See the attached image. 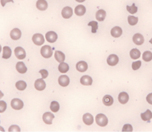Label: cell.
Returning <instances> with one entry per match:
<instances>
[{
    "instance_id": "1",
    "label": "cell",
    "mask_w": 152,
    "mask_h": 132,
    "mask_svg": "<svg viewBox=\"0 0 152 132\" xmlns=\"http://www.w3.org/2000/svg\"><path fill=\"white\" fill-rule=\"evenodd\" d=\"M96 122L98 125L101 127H105L107 125L108 122V120L107 116L106 115H104L102 114H99L96 116Z\"/></svg>"
},
{
    "instance_id": "2",
    "label": "cell",
    "mask_w": 152,
    "mask_h": 132,
    "mask_svg": "<svg viewBox=\"0 0 152 132\" xmlns=\"http://www.w3.org/2000/svg\"><path fill=\"white\" fill-rule=\"evenodd\" d=\"M41 55L45 58H49L52 56L53 54V51H52L51 47L50 46H44L43 47L41 48L40 51Z\"/></svg>"
},
{
    "instance_id": "3",
    "label": "cell",
    "mask_w": 152,
    "mask_h": 132,
    "mask_svg": "<svg viewBox=\"0 0 152 132\" xmlns=\"http://www.w3.org/2000/svg\"><path fill=\"white\" fill-rule=\"evenodd\" d=\"M11 108L14 110H21L24 106L23 101L20 99H13L11 102Z\"/></svg>"
},
{
    "instance_id": "4",
    "label": "cell",
    "mask_w": 152,
    "mask_h": 132,
    "mask_svg": "<svg viewBox=\"0 0 152 132\" xmlns=\"http://www.w3.org/2000/svg\"><path fill=\"white\" fill-rule=\"evenodd\" d=\"M32 40L34 44H36V46H41L45 43V39L42 34H35L33 36Z\"/></svg>"
},
{
    "instance_id": "5",
    "label": "cell",
    "mask_w": 152,
    "mask_h": 132,
    "mask_svg": "<svg viewBox=\"0 0 152 132\" xmlns=\"http://www.w3.org/2000/svg\"><path fill=\"white\" fill-rule=\"evenodd\" d=\"M14 53L16 58L20 60H23L24 58H25V57H26V52H25V49L23 48L20 47V46H18L15 49Z\"/></svg>"
},
{
    "instance_id": "6",
    "label": "cell",
    "mask_w": 152,
    "mask_h": 132,
    "mask_svg": "<svg viewBox=\"0 0 152 132\" xmlns=\"http://www.w3.org/2000/svg\"><path fill=\"white\" fill-rule=\"evenodd\" d=\"M54 118V115L50 112H46L43 114L42 120L47 125H51Z\"/></svg>"
},
{
    "instance_id": "7",
    "label": "cell",
    "mask_w": 152,
    "mask_h": 132,
    "mask_svg": "<svg viewBox=\"0 0 152 132\" xmlns=\"http://www.w3.org/2000/svg\"><path fill=\"white\" fill-rule=\"evenodd\" d=\"M45 38H46L47 41L49 42V43H55L57 40L58 36L56 35V33L54 32V31H48L45 35Z\"/></svg>"
},
{
    "instance_id": "8",
    "label": "cell",
    "mask_w": 152,
    "mask_h": 132,
    "mask_svg": "<svg viewBox=\"0 0 152 132\" xmlns=\"http://www.w3.org/2000/svg\"><path fill=\"white\" fill-rule=\"evenodd\" d=\"M119 62V58L116 54H110L107 58V63L109 66H116Z\"/></svg>"
},
{
    "instance_id": "9",
    "label": "cell",
    "mask_w": 152,
    "mask_h": 132,
    "mask_svg": "<svg viewBox=\"0 0 152 132\" xmlns=\"http://www.w3.org/2000/svg\"><path fill=\"white\" fill-rule=\"evenodd\" d=\"M73 15V10L71 7H65L62 11V16L63 18L65 19H68L71 18V16H72Z\"/></svg>"
},
{
    "instance_id": "10",
    "label": "cell",
    "mask_w": 152,
    "mask_h": 132,
    "mask_svg": "<svg viewBox=\"0 0 152 132\" xmlns=\"http://www.w3.org/2000/svg\"><path fill=\"white\" fill-rule=\"evenodd\" d=\"M34 87L37 90L42 91L43 90H45L46 87V84H45V81L42 79H37L34 83Z\"/></svg>"
},
{
    "instance_id": "11",
    "label": "cell",
    "mask_w": 152,
    "mask_h": 132,
    "mask_svg": "<svg viewBox=\"0 0 152 132\" xmlns=\"http://www.w3.org/2000/svg\"><path fill=\"white\" fill-rule=\"evenodd\" d=\"M58 82L62 87H67L70 83V78H68V76H65V75L64 76H59V79H58Z\"/></svg>"
},
{
    "instance_id": "12",
    "label": "cell",
    "mask_w": 152,
    "mask_h": 132,
    "mask_svg": "<svg viewBox=\"0 0 152 132\" xmlns=\"http://www.w3.org/2000/svg\"><path fill=\"white\" fill-rule=\"evenodd\" d=\"M82 120H83V122L87 125H91L93 124V116L91 115V114H85L82 116Z\"/></svg>"
},
{
    "instance_id": "13",
    "label": "cell",
    "mask_w": 152,
    "mask_h": 132,
    "mask_svg": "<svg viewBox=\"0 0 152 132\" xmlns=\"http://www.w3.org/2000/svg\"><path fill=\"white\" fill-rule=\"evenodd\" d=\"M11 39L13 40H17L20 39L22 36V32L19 29H13L11 30V34H10Z\"/></svg>"
},
{
    "instance_id": "14",
    "label": "cell",
    "mask_w": 152,
    "mask_h": 132,
    "mask_svg": "<svg viewBox=\"0 0 152 132\" xmlns=\"http://www.w3.org/2000/svg\"><path fill=\"white\" fill-rule=\"evenodd\" d=\"M118 100L120 103L122 104V105L126 104L129 100L128 94L127 93H125V92L120 93L118 96Z\"/></svg>"
},
{
    "instance_id": "15",
    "label": "cell",
    "mask_w": 152,
    "mask_h": 132,
    "mask_svg": "<svg viewBox=\"0 0 152 132\" xmlns=\"http://www.w3.org/2000/svg\"><path fill=\"white\" fill-rule=\"evenodd\" d=\"M133 42L136 45L140 46L144 43V37L141 34H135L133 37Z\"/></svg>"
},
{
    "instance_id": "16",
    "label": "cell",
    "mask_w": 152,
    "mask_h": 132,
    "mask_svg": "<svg viewBox=\"0 0 152 132\" xmlns=\"http://www.w3.org/2000/svg\"><path fill=\"white\" fill-rule=\"evenodd\" d=\"M76 68L79 72H84L88 69V63L85 61H79L76 65Z\"/></svg>"
},
{
    "instance_id": "17",
    "label": "cell",
    "mask_w": 152,
    "mask_h": 132,
    "mask_svg": "<svg viewBox=\"0 0 152 132\" xmlns=\"http://www.w3.org/2000/svg\"><path fill=\"white\" fill-rule=\"evenodd\" d=\"M36 5L40 11H45L48 8V2L46 0H38Z\"/></svg>"
},
{
    "instance_id": "18",
    "label": "cell",
    "mask_w": 152,
    "mask_h": 132,
    "mask_svg": "<svg viewBox=\"0 0 152 132\" xmlns=\"http://www.w3.org/2000/svg\"><path fill=\"white\" fill-rule=\"evenodd\" d=\"M122 30L119 26H115V27H114L111 29V35L114 37H120L122 35Z\"/></svg>"
},
{
    "instance_id": "19",
    "label": "cell",
    "mask_w": 152,
    "mask_h": 132,
    "mask_svg": "<svg viewBox=\"0 0 152 132\" xmlns=\"http://www.w3.org/2000/svg\"><path fill=\"white\" fill-rule=\"evenodd\" d=\"M16 70L18 71L20 73H21V74H24V73H25L28 70L27 67H26V66L25 65V63L22 61H20L16 63Z\"/></svg>"
},
{
    "instance_id": "20",
    "label": "cell",
    "mask_w": 152,
    "mask_h": 132,
    "mask_svg": "<svg viewBox=\"0 0 152 132\" xmlns=\"http://www.w3.org/2000/svg\"><path fill=\"white\" fill-rule=\"evenodd\" d=\"M92 82H93V80H92L91 77L88 76H82L80 78V83L82 85H85V86H90V85L92 84Z\"/></svg>"
},
{
    "instance_id": "21",
    "label": "cell",
    "mask_w": 152,
    "mask_h": 132,
    "mask_svg": "<svg viewBox=\"0 0 152 132\" xmlns=\"http://www.w3.org/2000/svg\"><path fill=\"white\" fill-rule=\"evenodd\" d=\"M86 12V8L84 5H77L75 8V14L77 16H83Z\"/></svg>"
},
{
    "instance_id": "22",
    "label": "cell",
    "mask_w": 152,
    "mask_h": 132,
    "mask_svg": "<svg viewBox=\"0 0 152 132\" xmlns=\"http://www.w3.org/2000/svg\"><path fill=\"white\" fill-rule=\"evenodd\" d=\"M54 57H55L56 60L59 63L64 62V61L65 60V55L64 53L60 52V51H56Z\"/></svg>"
},
{
    "instance_id": "23",
    "label": "cell",
    "mask_w": 152,
    "mask_h": 132,
    "mask_svg": "<svg viewBox=\"0 0 152 132\" xmlns=\"http://www.w3.org/2000/svg\"><path fill=\"white\" fill-rule=\"evenodd\" d=\"M102 102L106 106H111L114 103V99L110 95H106L102 99Z\"/></svg>"
},
{
    "instance_id": "24",
    "label": "cell",
    "mask_w": 152,
    "mask_h": 132,
    "mask_svg": "<svg viewBox=\"0 0 152 132\" xmlns=\"http://www.w3.org/2000/svg\"><path fill=\"white\" fill-rule=\"evenodd\" d=\"M106 12L104 10H99L96 14V19L100 22L103 21L106 19Z\"/></svg>"
},
{
    "instance_id": "25",
    "label": "cell",
    "mask_w": 152,
    "mask_h": 132,
    "mask_svg": "<svg viewBox=\"0 0 152 132\" xmlns=\"http://www.w3.org/2000/svg\"><path fill=\"white\" fill-rule=\"evenodd\" d=\"M11 54H12V51L11 48L8 46H5L3 47V54H2V58L4 59H8L11 58Z\"/></svg>"
},
{
    "instance_id": "26",
    "label": "cell",
    "mask_w": 152,
    "mask_h": 132,
    "mask_svg": "<svg viewBox=\"0 0 152 132\" xmlns=\"http://www.w3.org/2000/svg\"><path fill=\"white\" fill-rule=\"evenodd\" d=\"M141 55L140 50H138L137 49H133L130 51V57L134 60H136L140 58Z\"/></svg>"
},
{
    "instance_id": "27",
    "label": "cell",
    "mask_w": 152,
    "mask_h": 132,
    "mask_svg": "<svg viewBox=\"0 0 152 132\" xmlns=\"http://www.w3.org/2000/svg\"><path fill=\"white\" fill-rule=\"evenodd\" d=\"M142 120L144 121H149L152 118V113L150 110H147L145 113L141 114Z\"/></svg>"
},
{
    "instance_id": "28",
    "label": "cell",
    "mask_w": 152,
    "mask_h": 132,
    "mask_svg": "<svg viewBox=\"0 0 152 132\" xmlns=\"http://www.w3.org/2000/svg\"><path fill=\"white\" fill-rule=\"evenodd\" d=\"M58 69L60 72L62 73H65V72H68L69 70V66L67 64V63H64V62H62L60 63V64L58 67Z\"/></svg>"
},
{
    "instance_id": "29",
    "label": "cell",
    "mask_w": 152,
    "mask_h": 132,
    "mask_svg": "<svg viewBox=\"0 0 152 132\" xmlns=\"http://www.w3.org/2000/svg\"><path fill=\"white\" fill-rule=\"evenodd\" d=\"M50 108V110H51V111H53L54 113L58 112L59 110V104L58 103L57 101H51Z\"/></svg>"
},
{
    "instance_id": "30",
    "label": "cell",
    "mask_w": 152,
    "mask_h": 132,
    "mask_svg": "<svg viewBox=\"0 0 152 132\" xmlns=\"http://www.w3.org/2000/svg\"><path fill=\"white\" fill-rule=\"evenodd\" d=\"M16 87L19 90H24L27 87V84L23 81H19L16 83Z\"/></svg>"
},
{
    "instance_id": "31",
    "label": "cell",
    "mask_w": 152,
    "mask_h": 132,
    "mask_svg": "<svg viewBox=\"0 0 152 132\" xmlns=\"http://www.w3.org/2000/svg\"><path fill=\"white\" fill-rule=\"evenodd\" d=\"M143 59L145 61L149 62L152 60V53L149 51H146L143 54Z\"/></svg>"
},
{
    "instance_id": "32",
    "label": "cell",
    "mask_w": 152,
    "mask_h": 132,
    "mask_svg": "<svg viewBox=\"0 0 152 132\" xmlns=\"http://www.w3.org/2000/svg\"><path fill=\"white\" fill-rule=\"evenodd\" d=\"M88 26H91V32L92 33H96L98 29V23L96 21H91L90 22H88Z\"/></svg>"
},
{
    "instance_id": "33",
    "label": "cell",
    "mask_w": 152,
    "mask_h": 132,
    "mask_svg": "<svg viewBox=\"0 0 152 132\" xmlns=\"http://www.w3.org/2000/svg\"><path fill=\"white\" fill-rule=\"evenodd\" d=\"M128 22L129 25H135L138 22V18L134 16H128Z\"/></svg>"
},
{
    "instance_id": "34",
    "label": "cell",
    "mask_w": 152,
    "mask_h": 132,
    "mask_svg": "<svg viewBox=\"0 0 152 132\" xmlns=\"http://www.w3.org/2000/svg\"><path fill=\"white\" fill-rule=\"evenodd\" d=\"M126 9H127V11H128L129 13H131V14H134L137 13V6L135 5V4L134 3L132 5V6L128 5L127 7H126Z\"/></svg>"
},
{
    "instance_id": "35",
    "label": "cell",
    "mask_w": 152,
    "mask_h": 132,
    "mask_svg": "<svg viewBox=\"0 0 152 132\" xmlns=\"http://www.w3.org/2000/svg\"><path fill=\"white\" fill-rule=\"evenodd\" d=\"M141 61H135V62H133L132 63V69H134V70H137V69H139L140 68V67H141Z\"/></svg>"
},
{
    "instance_id": "36",
    "label": "cell",
    "mask_w": 152,
    "mask_h": 132,
    "mask_svg": "<svg viewBox=\"0 0 152 132\" xmlns=\"http://www.w3.org/2000/svg\"><path fill=\"white\" fill-rule=\"evenodd\" d=\"M7 108V104L5 101H0V113H3L5 111Z\"/></svg>"
},
{
    "instance_id": "37",
    "label": "cell",
    "mask_w": 152,
    "mask_h": 132,
    "mask_svg": "<svg viewBox=\"0 0 152 132\" xmlns=\"http://www.w3.org/2000/svg\"><path fill=\"white\" fill-rule=\"evenodd\" d=\"M133 131V127L131 126V125L130 124H125L122 128V131L123 132H128V131Z\"/></svg>"
},
{
    "instance_id": "38",
    "label": "cell",
    "mask_w": 152,
    "mask_h": 132,
    "mask_svg": "<svg viewBox=\"0 0 152 132\" xmlns=\"http://www.w3.org/2000/svg\"><path fill=\"white\" fill-rule=\"evenodd\" d=\"M8 131L11 132V131H20V128L18 126V125H11V127L9 128V129H8Z\"/></svg>"
},
{
    "instance_id": "39",
    "label": "cell",
    "mask_w": 152,
    "mask_h": 132,
    "mask_svg": "<svg viewBox=\"0 0 152 132\" xmlns=\"http://www.w3.org/2000/svg\"><path fill=\"white\" fill-rule=\"evenodd\" d=\"M40 74L42 75V78L44 79V78H46L47 77H48V72L46 70V69H41V70L40 71Z\"/></svg>"
},
{
    "instance_id": "40",
    "label": "cell",
    "mask_w": 152,
    "mask_h": 132,
    "mask_svg": "<svg viewBox=\"0 0 152 132\" xmlns=\"http://www.w3.org/2000/svg\"><path fill=\"white\" fill-rule=\"evenodd\" d=\"M146 101L149 102L150 105H152V93H149L146 97Z\"/></svg>"
},
{
    "instance_id": "41",
    "label": "cell",
    "mask_w": 152,
    "mask_h": 132,
    "mask_svg": "<svg viewBox=\"0 0 152 132\" xmlns=\"http://www.w3.org/2000/svg\"><path fill=\"white\" fill-rule=\"evenodd\" d=\"M7 2H13V0H1V5H2V7L5 6L6 3H7Z\"/></svg>"
},
{
    "instance_id": "42",
    "label": "cell",
    "mask_w": 152,
    "mask_h": 132,
    "mask_svg": "<svg viewBox=\"0 0 152 132\" xmlns=\"http://www.w3.org/2000/svg\"><path fill=\"white\" fill-rule=\"evenodd\" d=\"M3 96H4L3 93H2V92H1V91H0V99H1V98L3 97Z\"/></svg>"
},
{
    "instance_id": "43",
    "label": "cell",
    "mask_w": 152,
    "mask_h": 132,
    "mask_svg": "<svg viewBox=\"0 0 152 132\" xmlns=\"http://www.w3.org/2000/svg\"><path fill=\"white\" fill-rule=\"evenodd\" d=\"M76 1L78 2H85V0H76Z\"/></svg>"
},
{
    "instance_id": "44",
    "label": "cell",
    "mask_w": 152,
    "mask_h": 132,
    "mask_svg": "<svg viewBox=\"0 0 152 132\" xmlns=\"http://www.w3.org/2000/svg\"><path fill=\"white\" fill-rule=\"evenodd\" d=\"M0 131H5L4 129L3 128H2V127H0Z\"/></svg>"
},
{
    "instance_id": "45",
    "label": "cell",
    "mask_w": 152,
    "mask_h": 132,
    "mask_svg": "<svg viewBox=\"0 0 152 132\" xmlns=\"http://www.w3.org/2000/svg\"><path fill=\"white\" fill-rule=\"evenodd\" d=\"M1 51H2V46L0 45V52H1Z\"/></svg>"
},
{
    "instance_id": "46",
    "label": "cell",
    "mask_w": 152,
    "mask_h": 132,
    "mask_svg": "<svg viewBox=\"0 0 152 132\" xmlns=\"http://www.w3.org/2000/svg\"><path fill=\"white\" fill-rule=\"evenodd\" d=\"M149 42H150L151 44H152V38H151V40H150V41H149Z\"/></svg>"
}]
</instances>
